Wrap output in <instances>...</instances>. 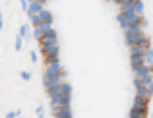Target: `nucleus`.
Here are the masks:
<instances>
[{
	"label": "nucleus",
	"mask_w": 153,
	"mask_h": 118,
	"mask_svg": "<svg viewBox=\"0 0 153 118\" xmlns=\"http://www.w3.org/2000/svg\"><path fill=\"white\" fill-rule=\"evenodd\" d=\"M51 97V105H52V111H56L58 107H64V105H70L72 99V87L66 83V81H60L58 85L47 89Z\"/></svg>",
	"instance_id": "1"
},
{
	"label": "nucleus",
	"mask_w": 153,
	"mask_h": 118,
	"mask_svg": "<svg viewBox=\"0 0 153 118\" xmlns=\"http://www.w3.org/2000/svg\"><path fill=\"white\" fill-rule=\"evenodd\" d=\"M39 43H41V50L47 60H58V37H56V33H51L47 37L39 39Z\"/></svg>",
	"instance_id": "2"
},
{
	"label": "nucleus",
	"mask_w": 153,
	"mask_h": 118,
	"mask_svg": "<svg viewBox=\"0 0 153 118\" xmlns=\"http://www.w3.org/2000/svg\"><path fill=\"white\" fill-rule=\"evenodd\" d=\"M124 35H126V45L128 47H134V45H138L142 39H146V27H142L138 23V25H132L128 27V29H124Z\"/></svg>",
	"instance_id": "3"
},
{
	"label": "nucleus",
	"mask_w": 153,
	"mask_h": 118,
	"mask_svg": "<svg viewBox=\"0 0 153 118\" xmlns=\"http://www.w3.org/2000/svg\"><path fill=\"white\" fill-rule=\"evenodd\" d=\"M151 48V39L149 37H146V39H142L138 45H134V47H130V54H138V56H143L147 50Z\"/></svg>",
	"instance_id": "4"
},
{
	"label": "nucleus",
	"mask_w": 153,
	"mask_h": 118,
	"mask_svg": "<svg viewBox=\"0 0 153 118\" xmlns=\"http://www.w3.org/2000/svg\"><path fill=\"white\" fill-rule=\"evenodd\" d=\"M35 27V37L37 39H43V37H47V35H51V33H56L54 29H52V23H39V25H33Z\"/></svg>",
	"instance_id": "5"
},
{
	"label": "nucleus",
	"mask_w": 153,
	"mask_h": 118,
	"mask_svg": "<svg viewBox=\"0 0 153 118\" xmlns=\"http://www.w3.org/2000/svg\"><path fill=\"white\" fill-rule=\"evenodd\" d=\"M147 105H149V97H140V95H136L132 108H138V111H147Z\"/></svg>",
	"instance_id": "6"
},
{
	"label": "nucleus",
	"mask_w": 153,
	"mask_h": 118,
	"mask_svg": "<svg viewBox=\"0 0 153 118\" xmlns=\"http://www.w3.org/2000/svg\"><path fill=\"white\" fill-rule=\"evenodd\" d=\"M45 8V4H41V2H37V0H33V2H29V6H27V12H33V14H39V12ZM25 12V14H27Z\"/></svg>",
	"instance_id": "7"
},
{
	"label": "nucleus",
	"mask_w": 153,
	"mask_h": 118,
	"mask_svg": "<svg viewBox=\"0 0 153 118\" xmlns=\"http://www.w3.org/2000/svg\"><path fill=\"white\" fill-rule=\"evenodd\" d=\"M39 18H41V23H52V14L47 8H43V10L39 12Z\"/></svg>",
	"instance_id": "8"
},
{
	"label": "nucleus",
	"mask_w": 153,
	"mask_h": 118,
	"mask_svg": "<svg viewBox=\"0 0 153 118\" xmlns=\"http://www.w3.org/2000/svg\"><path fill=\"white\" fill-rule=\"evenodd\" d=\"M143 64L149 66V68H153V47L146 52V54H143Z\"/></svg>",
	"instance_id": "9"
},
{
	"label": "nucleus",
	"mask_w": 153,
	"mask_h": 118,
	"mask_svg": "<svg viewBox=\"0 0 153 118\" xmlns=\"http://www.w3.org/2000/svg\"><path fill=\"white\" fill-rule=\"evenodd\" d=\"M134 12L138 16H143V2L142 0H134Z\"/></svg>",
	"instance_id": "10"
},
{
	"label": "nucleus",
	"mask_w": 153,
	"mask_h": 118,
	"mask_svg": "<svg viewBox=\"0 0 153 118\" xmlns=\"http://www.w3.org/2000/svg\"><path fill=\"white\" fill-rule=\"evenodd\" d=\"M27 16H29V22L33 23V25H39V23H41V18H39V14H33V12H27Z\"/></svg>",
	"instance_id": "11"
},
{
	"label": "nucleus",
	"mask_w": 153,
	"mask_h": 118,
	"mask_svg": "<svg viewBox=\"0 0 153 118\" xmlns=\"http://www.w3.org/2000/svg\"><path fill=\"white\" fill-rule=\"evenodd\" d=\"M19 114H22V111H19V108H16V111L8 112V114H6V118H18Z\"/></svg>",
	"instance_id": "12"
},
{
	"label": "nucleus",
	"mask_w": 153,
	"mask_h": 118,
	"mask_svg": "<svg viewBox=\"0 0 153 118\" xmlns=\"http://www.w3.org/2000/svg\"><path fill=\"white\" fill-rule=\"evenodd\" d=\"M19 37H22V39L27 37V25H22V27H19Z\"/></svg>",
	"instance_id": "13"
},
{
	"label": "nucleus",
	"mask_w": 153,
	"mask_h": 118,
	"mask_svg": "<svg viewBox=\"0 0 153 118\" xmlns=\"http://www.w3.org/2000/svg\"><path fill=\"white\" fill-rule=\"evenodd\" d=\"M19 78H22L23 81H29V79H31V74H29V72H25V70H23L22 74H19Z\"/></svg>",
	"instance_id": "14"
},
{
	"label": "nucleus",
	"mask_w": 153,
	"mask_h": 118,
	"mask_svg": "<svg viewBox=\"0 0 153 118\" xmlns=\"http://www.w3.org/2000/svg\"><path fill=\"white\" fill-rule=\"evenodd\" d=\"M22 47H23V39L18 37L16 39V50H22Z\"/></svg>",
	"instance_id": "15"
},
{
	"label": "nucleus",
	"mask_w": 153,
	"mask_h": 118,
	"mask_svg": "<svg viewBox=\"0 0 153 118\" xmlns=\"http://www.w3.org/2000/svg\"><path fill=\"white\" fill-rule=\"evenodd\" d=\"M147 91H149V95L153 97V79L149 81V83H147Z\"/></svg>",
	"instance_id": "16"
},
{
	"label": "nucleus",
	"mask_w": 153,
	"mask_h": 118,
	"mask_svg": "<svg viewBox=\"0 0 153 118\" xmlns=\"http://www.w3.org/2000/svg\"><path fill=\"white\" fill-rule=\"evenodd\" d=\"M108 2H114L116 6H120V4H124V2H126V0H108Z\"/></svg>",
	"instance_id": "17"
},
{
	"label": "nucleus",
	"mask_w": 153,
	"mask_h": 118,
	"mask_svg": "<svg viewBox=\"0 0 153 118\" xmlns=\"http://www.w3.org/2000/svg\"><path fill=\"white\" fill-rule=\"evenodd\" d=\"M37 116L43 118V107H37Z\"/></svg>",
	"instance_id": "18"
},
{
	"label": "nucleus",
	"mask_w": 153,
	"mask_h": 118,
	"mask_svg": "<svg viewBox=\"0 0 153 118\" xmlns=\"http://www.w3.org/2000/svg\"><path fill=\"white\" fill-rule=\"evenodd\" d=\"M0 31H2V12H0Z\"/></svg>",
	"instance_id": "19"
},
{
	"label": "nucleus",
	"mask_w": 153,
	"mask_h": 118,
	"mask_svg": "<svg viewBox=\"0 0 153 118\" xmlns=\"http://www.w3.org/2000/svg\"><path fill=\"white\" fill-rule=\"evenodd\" d=\"M37 2H41V4H45V2H49V0H37Z\"/></svg>",
	"instance_id": "20"
},
{
	"label": "nucleus",
	"mask_w": 153,
	"mask_h": 118,
	"mask_svg": "<svg viewBox=\"0 0 153 118\" xmlns=\"http://www.w3.org/2000/svg\"><path fill=\"white\" fill-rule=\"evenodd\" d=\"M151 118H153V114H151Z\"/></svg>",
	"instance_id": "21"
}]
</instances>
